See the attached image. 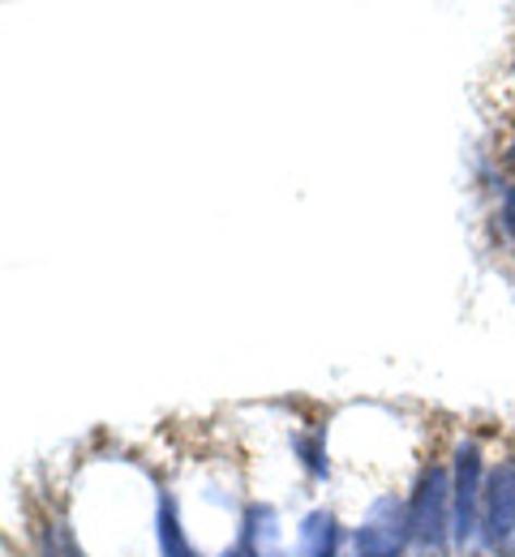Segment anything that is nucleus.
<instances>
[{
	"instance_id": "obj_1",
	"label": "nucleus",
	"mask_w": 515,
	"mask_h": 557,
	"mask_svg": "<svg viewBox=\"0 0 515 557\" xmlns=\"http://www.w3.org/2000/svg\"><path fill=\"white\" fill-rule=\"evenodd\" d=\"M408 536L417 557H442L451 541V476L446 468L421 472L417 493L408 502Z\"/></svg>"
},
{
	"instance_id": "obj_2",
	"label": "nucleus",
	"mask_w": 515,
	"mask_h": 557,
	"mask_svg": "<svg viewBox=\"0 0 515 557\" xmlns=\"http://www.w3.org/2000/svg\"><path fill=\"white\" fill-rule=\"evenodd\" d=\"M481 446L477 442H459L455 446V472H451V545L459 554H468L481 536Z\"/></svg>"
},
{
	"instance_id": "obj_3",
	"label": "nucleus",
	"mask_w": 515,
	"mask_h": 557,
	"mask_svg": "<svg viewBox=\"0 0 515 557\" xmlns=\"http://www.w3.org/2000/svg\"><path fill=\"white\" fill-rule=\"evenodd\" d=\"M481 541L494 557H515V459H503L486 481Z\"/></svg>"
},
{
	"instance_id": "obj_4",
	"label": "nucleus",
	"mask_w": 515,
	"mask_h": 557,
	"mask_svg": "<svg viewBox=\"0 0 515 557\" xmlns=\"http://www.w3.org/2000/svg\"><path fill=\"white\" fill-rule=\"evenodd\" d=\"M408 545V506L395 497H378L353 532V557H404Z\"/></svg>"
},
{
	"instance_id": "obj_5",
	"label": "nucleus",
	"mask_w": 515,
	"mask_h": 557,
	"mask_svg": "<svg viewBox=\"0 0 515 557\" xmlns=\"http://www.w3.org/2000/svg\"><path fill=\"white\" fill-rule=\"evenodd\" d=\"M245 541H249V557H293L284 549V528H280V510L258 502L249 506V519H245Z\"/></svg>"
},
{
	"instance_id": "obj_6",
	"label": "nucleus",
	"mask_w": 515,
	"mask_h": 557,
	"mask_svg": "<svg viewBox=\"0 0 515 557\" xmlns=\"http://www.w3.org/2000/svg\"><path fill=\"white\" fill-rule=\"evenodd\" d=\"M293 557H335V515L331 510H309L301 519Z\"/></svg>"
},
{
	"instance_id": "obj_7",
	"label": "nucleus",
	"mask_w": 515,
	"mask_h": 557,
	"mask_svg": "<svg viewBox=\"0 0 515 557\" xmlns=\"http://www.w3.org/2000/svg\"><path fill=\"white\" fill-rule=\"evenodd\" d=\"M155 541H159V554L163 557H198L189 549L185 532H181V515H176V497H159V515H155Z\"/></svg>"
},
{
	"instance_id": "obj_8",
	"label": "nucleus",
	"mask_w": 515,
	"mask_h": 557,
	"mask_svg": "<svg viewBox=\"0 0 515 557\" xmlns=\"http://www.w3.org/2000/svg\"><path fill=\"white\" fill-rule=\"evenodd\" d=\"M296 450L305 455V468H309L314 476H327V459H322V446H318L314 437H296Z\"/></svg>"
},
{
	"instance_id": "obj_9",
	"label": "nucleus",
	"mask_w": 515,
	"mask_h": 557,
	"mask_svg": "<svg viewBox=\"0 0 515 557\" xmlns=\"http://www.w3.org/2000/svg\"><path fill=\"white\" fill-rule=\"evenodd\" d=\"M503 223H507V232H515V185L503 194Z\"/></svg>"
},
{
	"instance_id": "obj_10",
	"label": "nucleus",
	"mask_w": 515,
	"mask_h": 557,
	"mask_svg": "<svg viewBox=\"0 0 515 557\" xmlns=\"http://www.w3.org/2000/svg\"><path fill=\"white\" fill-rule=\"evenodd\" d=\"M228 557H245V554H228Z\"/></svg>"
}]
</instances>
